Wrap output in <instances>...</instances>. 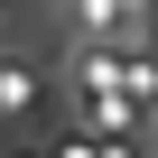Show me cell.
<instances>
[{"mask_svg": "<svg viewBox=\"0 0 158 158\" xmlns=\"http://www.w3.org/2000/svg\"><path fill=\"white\" fill-rule=\"evenodd\" d=\"M28 102H37V74H28L19 56H0V121H19Z\"/></svg>", "mask_w": 158, "mask_h": 158, "instance_id": "obj_1", "label": "cell"}]
</instances>
